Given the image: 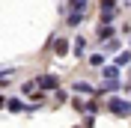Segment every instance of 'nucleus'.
<instances>
[{"label":"nucleus","instance_id":"2","mask_svg":"<svg viewBox=\"0 0 131 128\" xmlns=\"http://www.w3.org/2000/svg\"><path fill=\"white\" fill-rule=\"evenodd\" d=\"M104 78H119V69L116 66H104Z\"/></svg>","mask_w":131,"mask_h":128},{"label":"nucleus","instance_id":"4","mask_svg":"<svg viewBox=\"0 0 131 128\" xmlns=\"http://www.w3.org/2000/svg\"><path fill=\"white\" fill-rule=\"evenodd\" d=\"M83 45H86L83 39H74V54H83Z\"/></svg>","mask_w":131,"mask_h":128},{"label":"nucleus","instance_id":"1","mask_svg":"<svg viewBox=\"0 0 131 128\" xmlns=\"http://www.w3.org/2000/svg\"><path fill=\"white\" fill-rule=\"evenodd\" d=\"M110 110H113V113H122V116H128V113H131V104L122 101V98H110Z\"/></svg>","mask_w":131,"mask_h":128},{"label":"nucleus","instance_id":"3","mask_svg":"<svg viewBox=\"0 0 131 128\" xmlns=\"http://www.w3.org/2000/svg\"><path fill=\"white\" fill-rule=\"evenodd\" d=\"M104 51H119V39H110V42L104 45Z\"/></svg>","mask_w":131,"mask_h":128}]
</instances>
